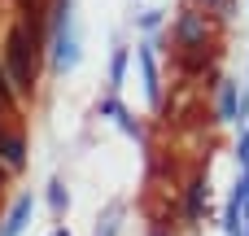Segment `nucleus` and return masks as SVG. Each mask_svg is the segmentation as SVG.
<instances>
[{"mask_svg": "<svg viewBox=\"0 0 249 236\" xmlns=\"http://www.w3.org/2000/svg\"><path fill=\"white\" fill-rule=\"evenodd\" d=\"M26 215H31V197H22V201L13 206V215H9V223H4V236H18V228H22Z\"/></svg>", "mask_w": 249, "mask_h": 236, "instance_id": "obj_3", "label": "nucleus"}, {"mask_svg": "<svg viewBox=\"0 0 249 236\" xmlns=\"http://www.w3.org/2000/svg\"><path fill=\"white\" fill-rule=\"evenodd\" d=\"M0 158H4L9 166H22V162H26V145H22V136L0 131Z\"/></svg>", "mask_w": 249, "mask_h": 236, "instance_id": "obj_2", "label": "nucleus"}, {"mask_svg": "<svg viewBox=\"0 0 249 236\" xmlns=\"http://www.w3.org/2000/svg\"><path fill=\"white\" fill-rule=\"evenodd\" d=\"M140 61H144V79H149V96L158 101V70H153V57H149V53H140Z\"/></svg>", "mask_w": 249, "mask_h": 236, "instance_id": "obj_4", "label": "nucleus"}, {"mask_svg": "<svg viewBox=\"0 0 249 236\" xmlns=\"http://www.w3.org/2000/svg\"><path fill=\"white\" fill-rule=\"evenodd\" d=\"M223 118H236V83L223 88Z\"/></svg>", "mask_w": 249, "mask_h": 236, "instance_id": "obj_5", "label": "nucleus"}, {"mask_svg": "<svg viewBox=\"0 0 249 236\" xmlns=\"http://www.w3.org/2000/svg\"><path fill=\"white\" fill-rule=\"evenodd\" d=\"M0 188H4V171H0Z\"/></svg>", "mask_w": 249, "mask_h": 236, "instance_id": "obj_8", "label": "nucleus"}, {"mask_svg": "<svg viewBox=\"0 0 249 236\" xmlns=\"http://www.w3.org/2000/svg\"><path fill=\"white\" fill-rule=\"evenodd\" d=\"M35 39H39V31L26 26V22L13 26V35H9L4 61H9V79H13L18 92H31V83H35Z\"/></svg>", "mask_w": 249, "mask_h": 236, "instance_id": "obj_1", "label": "nucleus"}, {"mask_svg": "<svg viewBox=\"0 0 249 236\" xmlns=\"http://www.w3.org/2000/svg\"><path fill=\"white\" fill-rule=\"evenodd\" d=\"M201 197H206V184H201V180H193V193H188V215H197V210H201Z\"/></svg>", "mask_w": 249, "mask_h": 236, "instance_id": "obj_6", "label": "nucleus"}, {"mask_svg": "<svg viewBox=\"0 0 249 236\" xmlns=\"http://www.w3.org/2000/svg\"><path fill=\"white\" fill-rule=\"evenodd\" d=\"M123 66H127V53L118 48V53H114V70H109V79H114V88H118V79H123Z\"/></svg>", "mask_w": 249, "mask_h": 236, "instance_id": "obj_7", "label": "nucleus"}]
</instances>
